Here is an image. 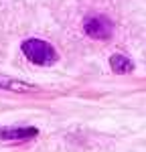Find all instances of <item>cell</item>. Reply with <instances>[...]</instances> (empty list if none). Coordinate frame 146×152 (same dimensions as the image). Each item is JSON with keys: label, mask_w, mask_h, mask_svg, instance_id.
I'll use <instances>...</instances> for the list:
<instances>
[{"label": "cell", "mask_w": 146, "mask_h": 152, "mask_svg": "<svg viewBox=\"0 0 146 152\" xmlns=\"http://www.w3.org/2000/svg\"><path fill=\"white\" fill-rule=\"evenodd\" d=\"M23 55L33 65H39V67H49L59 59L55 47L41 39H26L23 43Z\"/></svg>", "instance_id": "cell-1"}, {"label": "cell", "mask_w": 146, "mask_h": 152, "mask_svg": "<svg viewBox=\"0 0 146 152\" xmlns=\"http://www.w3.org/2000/svg\"><path fill=\"white\" fill-rule=\"evenodd\" d=\"M83 31L87 37L96 41H108L114 33V24L106 16H89L83 20Z\"/></svg>", "instance_id": "cell-2"}, {"label": "cell", "mask_w": 146, "mask_h": 152, "mask_svg": "<svg viewBox=\"0 0 146 152\" xmlns=\"http://www.w3.org/2000/svg\"><path fill=\"white\" fill-rule=\"evenodd\" d=\"M39 130L35 126H16V128H0V140H26V138H35Z\"/></svg>", "instance_id": "cell-3"}, {"label": "cell", "mask_w": 146, "mask_h": 152, "mask_svg": "<svg viewBox=\"0 0 146 152\" xmlns=\"http://www.w3.org/2000/svg\"><path fill=\"white\" fill-rule=\"evenodd\" d=\"M110 67H112L114 73H118V75H126V73H130V71L134 69V63L126 57V55L116 53V55L110 57Z\"/></svg>", "instance_id": "cell-4"}]
</instances>
